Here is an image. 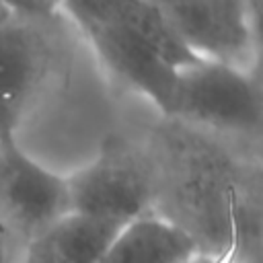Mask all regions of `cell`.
<instances>
[{
	"mask_svg": "<svg viewBox=\"0 0 263 263\" xmlns=\"http://www.w3.org/2000/svg\"><path fill=\"white\" fill-rule=\"evenodd\" d=\"M107 70L138 95L148 99L164 119L171 117L179 68L166 62L150 43L121 25H105L84 33Z\"/></svg>",
	"mask_w": 263,
	"mask_h": 263,
	"instance_id": "52a82bcc",
	"label": "cell"
},
{
	"mask_svg": "<svg viewBox=\"0 0 263 263\" xmlns=\"http://www.w3.org/2000/svg\"><path fill=\"white\" fill-rule=\"evenodd\" d=\"M70 212L125 226L154 214V168L148 150L111 138L84 166L66 175Z\"/></svg>",
	"mask_w": 263,
	"mask_h": 263,
	"instance_id": "7a4b0ae2",
	"label": "cell"
},
{
	"mask_svg": "<svg viewBox=\"0 0 263 263\" xmlns=\"http://www.w3.org/2000/svg\"><path fill=\"white\" fill-rule=\"evenodd\" d=\"M14 18L33 23H60L64 16L62 0H0Z\"/></svg>",
	"mask_w": 263,
	"mask_h": 263,
	"instance_id": "30bf717a",
	"label": "cell"
},
{
	"mask_svg": "<svg viewBox=\"0 0 263 263\" xmlns=\"http://www.w3.org/2000/svg\"><path fill=\"white\" fill-rule=\"evenodd\" d=\"M12 21V14H10V10L0 2V33H2V29L8 25Z\"/></svg>",
	"mask_w": 263,
	"mask_h": 263,
	"instance_id": "4fadbf2b",
	"label": "cell"
},
{
	"mask_svg": "<svg viewBox=\"0 0 263 263\" xmlns=\"http://www.w3.org/2000/svg\"><path fill=\"white\" fill-rule=\"evenodd\" d=\"M224 263H261V255L251 253L249 249H245L240 242H232Z\"/></svg>",
	"mask_w": 263,
	"mask_h": 263,
	"instance_id": "7c38bea8",
	"label": "cell"
},
{
	"mask_svg": "<svg viewBox=\"0 0 263 263\" xmlns=\"http://www.w3.org/2000/svg\"><path fill=\"white\" fill-rule=\"evenodd\" d=\"M55 25L12 16L0 33V146L18 142V129L47 84L58 49Z\"/></svg>",
	"mask_w": 263,
	"mask_h": 263,
	"instance_id": "5b68a950",
	"label": "cell"
},
{
	"mask_svg": "<svg viewBox=\"0 0 263 263\" xmlns=\"http://www.w3.org/2000/svg\"><path fill=\"white\" fill-rule=\"evenodd\" d=\"M68 212L66 175L37 162L18 142L0 146V216L25 245Z\"/></svg>",
	"mask_w": 263,
	"mask_h": 263,
	"instance_id": "8992f818",
	"label": "cell"
},
{
	"mask_svg": "<svg viewBox=\"0 0 263 263\" xmlns=\"http://www.w3.org/2000/svg\"><path fill=\"white\" fill-rule=\"evenodd\" d=\"M148 154L154 168V214L183 228L201 253L240 242L261 255V173L210 132L166 119Z\"/></svg>",
	"mask_w": 263,
	"mask_h": 263,
	"instance_id": "6da1fadb",
	"label": "cell"
},
{
	"mask_svg": "<svg viewBox=\"0 0 263 263\" xmlns=\"http://www.w3.org/2000/svg\"><path fill=\"white\" fill-rule=\"evenodd\" d=\"M199 60L257 72L259 0H150Z\"/></svg>",
	"mask_w": 263,
	"mask_h": 263,
	"instance_id": "277c9868",
	"label": "cell"
},
{
	"mask_svg": "<svg viewBox=\"0 0 263 263\" xmlns=\"http://www.w3.org/2000/svg\"><path fill=\"white\" fill-rule=\"evenodd\" d=\"M197 253V242L183 228L146 214L115 232L99 263H189Z\"/></svg>",
	"mask_w": 263,
	"mask_h": 263,
	"instance_id": "ba28073f",
	"label": "cell"
},
{
	"mask_svg": "<svg viewBox=\"0 0 263 263\" xmlns=\"http://www.w3.org/2000/svg\"><path fill=\"white\" fill-rule=\"evenodd\" d=\"M203 132L257 138L263 99L257 72L197 60L179 72L171 117Z\"/></svg>",
	"mask_w": 263,
	"mask_h": 263,
	"instance_id": "3957f363",
	"label": "cell"
},
{
	"mask_svg": "<svg viewBox=\"0 0 263 263\" xmlns=\"http://www.w3.org/2000/svg\"><path fill=\"white\" fill-rule=\"evenodd\" d=\"M25 242L8 228L0 216V263H21Z\"/></svg>",
	"mask_w": 263,
	"mask_h": 263,
	"instance_id": "8fae6325",
	"label": "cell"
},
{
	"mask_svg": "<svg viewBox=\"0 0 263 263\" xmlns=\"http://www.w3.org/2000/svg\"><path fill=\"white\" fill-rule=\"evenodd\" d=\"M121 226L68 212L27 240L21 263H99Z\"/></svg>",
	"mask_w": 263,
	"mask_h": 263,
	"instance_id": "9c48e42d",
	"label": "cell"
}]
</instances>
